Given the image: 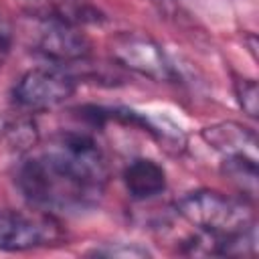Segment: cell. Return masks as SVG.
I'll use <instances>...</instances> for the list:
<instances>
[{
    "label": "cell",
    "mask_w": 259,
    "mask_h": 259,
    "mask_svg": "<svg viewBox=\"0 0 259 259\" xmlns=\"http://www.w3.org/2000/svg\"><path fill=\"white\" fill-rule=\"evenodd\" d=\"M109 168L99 146L85 134L67 132L28 156L16 174L24 198L47 212L93 208L105 190Z\"/></svg>",
    "instance_id": "obj_1"
},
{
    "label": "cell",
    "mask_w": 259,
    "mask_h": 259,
    "mask_svg": "<svg viewBox=\"0 0 259 259\" xmlns=\"http://www.w3.org/2000/svg\"><path fill=\"white\" fill-rule=\"evenodd\" d=\"M176 212L198 231L223 237H231L255 227L253 214L245 200L208 188L184 194L176 202Z\"/></svg>",
    "instance_id": "obj_2"
},
{
    "label": "cell",
    "mask_w": 259,
    "mask_h": 259,
    "mask_svg": "<svg viewBox=\"0 0 259 259\" xmlns=\"http://www.w3.org/2000/svg\"><path fill=\"white\" fill-rule=\"evenodd\" d=\"M75 93V79L63 67H36L26 71L12 89L14 103L30 113L53 109Z\"/></svg>",
    "instance_id": "obj_3"
},
{
    "label": "cell",
    "mask_w": 259,
    "mask_h": 259,
    "mask_svg": "<svg viewBox=\"0 0 259 259\" xmlns=\"http://www.w3.org/2000/svg\"><path fill=\"white\" fill-rule=\"evenodd\" d=\"M109 51L121 67L152 81H176L178 77L164 49L144 32H117L109 40Z\"/></svg>",
    "instance_id": "obj_4"
},
{
    "label": "cell",
    "mask_w": 259,
    "mask_h": 259,
    "mask_svg": "<svg viewBox=\"0 0 259 259\" xmlns=\"http://www.w3.org/2000/svg\"><path fill=\"white\" fill-rule=\"evenodd\" d=\"M34 28L30 32L32 51L42 55L55 65H69L77 61H85L91 45L89 38L77 24L49 18V16H34Z\"/></svg>",
    "instance_id": "obj_5"
},
{
    "label": "cell",
    "mask_w": 259,
    "mask_h": 259,
    "mask_svg": "<svg viewBox=\"0 0 259 259\" xmlns=\"http://www.w3.org/2000/svg\"><path fill=\"white\" fill-rule=\"evenodd\" d=\"M59 229L51 219L28 217L16 210L0 208V249L26 251L59 241Z\"/></svg>",
    "instance_id": "obj_6"
},
{
    "label": "cell",
    "mask_w": 259,
    "mask_h": 259,
    "mask_svg": "<svg viewBox=\"0 0 259 259\" xmlns=\"http://www.w3.org/2000/svg\"><path fill=\"white\" fill-rule=\"evenodd\" d=\"M202 140L210 148L221 152L225 158L227 156L257 158L255 156V148H257L255 132H251L249 127H243L235 121H221V123H214L210 127H204L202 130Z\"/></svg>",
    "instance_id": "obj_7"
},
{
    "label": "cell",
    "mask_w": 259,
    "mask_h": 259,
    "mask_svg": "<svg viewBox=\"0 0 259 259\" xmlns=\"http://www.w3.org/2000/svg\"><path fill=\"white\" fill-rule=\"evenodd\" d=\"M123 184L132 198L146 200V198L160 194L166 188V172L154 160L138 158L125 166Z\"/></svg>",
    "instance_id": "obj_8"
},
{
    "label": "cell",
    "mask_w": 259,
    "mask_h": 259,
    "mask_svg": "<svg viewBox=\"0 0 259 259\" xmlns=\"http://www.w3.org/2000/svg\"><path fill=\"white\" fill-rule=\"evenodd\" d=\"M30 2L34 16L59 18L77 26L99 20V12L87 0H30Z\"/></svg>",
    "instance_id": "obj_9"
},
{
    "label": "cell",
    "mask_w": 259,
    "mask_h": 259,
    "mask_svg": "<svg viewBox=\"0 0 259 259\" xmlns=\"http://www.w3.org/2000/svg\"><path fill=\"white\" fill-rule=\"evenodd\" d=\"M223 174L247 196L257 192V158L227 156L223 162Z\"/></svg>",
    "instance_id": "obj_10"
},
{
    "label": "cell",
    "mask_w": 259,
    "mask_h": 259,
    "mask_svg": "<svg viewBox=\"0 0 259 259\" xmlns=\"http://www.w3.org/2000/svg\"><path fill=\"white\" fill-rule=\"evenodd\" d=\"M235 93L243 111L251 117H257V83L253 79H239L235 81Z\"/></svg>",
    "instance_id": "obj_11"
},
{
    "label": "cell",
    "mask_w": 259,
    "mask_h": 259,
    "mask_svg": "<svg viewBox=\"0 0 259 259\" xmlns=\"http://www.w3.org/2000/svg\"><path fill=\"white\" fill-rule=\"evenodd\" d=\"M93 255H99V257H148L150 253L142 247H127L123 243H117L113 247H99V249H93L91 251Z\"/></svg>",
    "instance_id": "obj_12"
},
{
    "label": "cell",
    "mask_w": 259,
    "mask_h": 259,
    "mask_svg": "<svg viewBox=\"0 0 259 259\" xmlns=\"http://www.w3.org/2000/svg\"><path fill=\"white\" fill-rule=\"evenodd\" d=\"M12 38H14L12 26H10V22L6 20V16L0 14V67H2V63L6 61V57H8V53H10Z\"/></svg>",
    "instance_id": "obj_13"
}]
</instances>
